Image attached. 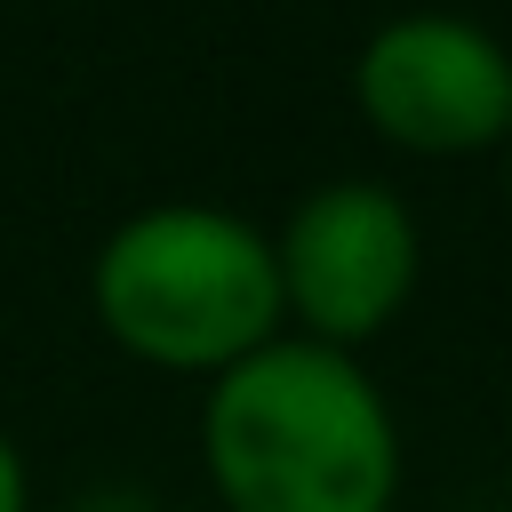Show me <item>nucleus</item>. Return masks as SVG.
I'll list each match as a JSON object with an SVG mask.
<instances>
[{"label": "nucleus", "mask_w": 512, "mask_h": 512, "mask_svg": "<svg viewBox=\"0 0 512 512\" xmlns=\"http://www.w3.org/2000/svg\"><path fill=\"white\" fill-rule=\"evenodd\" d=\"M200 456L224 512H392L400 424L360 352L272 336L200 400Z\"/></svg>", "instance_id": "nucleus-1"}, {"label": "nucleus", "mask_w": 512, "mask_h": 512, "mask_svg": "<svg viewBox=\"0 0 512 512\" xmlns=\"http://www.w3.org/2000/svg\"><path fill=\"white\" fill-rule=\"evenodd\" d=\"M88 296L120 352L176 376H224L248 352H264L288 320L272 240L208 200L136 208L96 248Z\"/></svg>", "instance_id": "nucleus-2"}, {"label": "nucleus", "mask_w": 512, "mask_h": 512, "mask_svg": "<svg viewBox=\"0 0 512 512\" xmlns=\"http://www.w3.org/2000/svg\"><path fill=\"white\" fill-rule=\"evenodd\" d=\"M360 120L416 160H472L512 144V48L448 8L384 16L352 56Z\"/></svg>", "instance_id": "nucleus-3"}, {"label": "nucleus", "mask_w": 512, "mask_h": 512, "mask_svg": "<svg viewBox=\"0 0 512 512\" xmlns=\"http://www.w3.org/2000/svg\"><path fill=\"white\" fill-rule=\"evenodd\" d=\"M272 264H280V304H288L296 336L360 352L416 296L424 232H416V208L392 184L336 176V184H312L288 208V224L272 240Z\"/></svg>", "instance_id": "nucleus-4"}, {"label": "nucleus", "mask_w": 512, "mask_h": 512, "mask_svg": "<svg viewBox=\"0 0 512 512\" xmlns=\"http://www.w3.org/2000/svg\"><path fill=\"white\" fill-rule=\"evenodd\" d=\"M32 504V480H24V456H16V440L0 432V512H24Z\"/></svg>", "instance_id": "nucleus-5"}, {"label": "nucleus", "mask_w": 512, "mask_h": 512, "mask_svg": "<svg viewBox=\"0 0 512 512\" xmlns=\"http://www.w3.org/2000/svg\"><path fill=\"white\" fill-rule=\"evenodd\" d=\"M504 208H512V144H504Z\"/></svg>", "instance_id": "nucleus-6"}]
</instances>
